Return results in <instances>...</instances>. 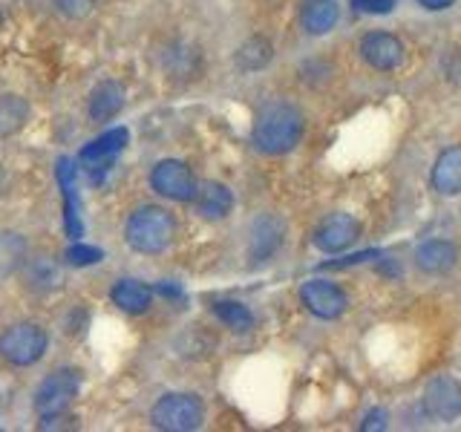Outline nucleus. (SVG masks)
Masks as SVG:
<instances>
[{
    "label": "nucleus",
    "mask_w": 461,
    "mask_h": 432,
    "mask_svg": "<svg viewBox=\"0 0 461 432\" xmlns=\"http://www.w3.org/2000/svg\"><path fill=\"white\" fill-rule=\"evenodd\" d=\"M424 9H429V12H441V9H450L456 0H418Z\"/></svg>",
    "instance_id": "c756f323"
},
{
    "label": "nucleus",
    "mask_w": 461,
    "mask_h": 432,
    "mask_svg": "<svg viewBox=\"0 0 461 432\" xmlns=\"http://www.w3.org/2000/svg\"><path fill=\"white\" fill-rule=\"evenodd\" d=\"M58 12L64 14L69 21H81V18H90L93 9H95V0H55Z\"/></svg>",
    "instance_id": "a878e982"
},
{
    "label": "nucleus",
    "mask_w": 461,
    "mask_h": 432,
    "mask_svg": "<svg viewBox=\"0 0 461 432\" xmlns=\"http://www.w3.org/2000/svg\"><path fill=\"white\" fill-rule=\"evenodd\" d=\"M271 58H274V47H271V40L266 38H249L245 43H240L237 52H234V64L237 69L242 72H259V69H266L271 64Z\"/></svg>",
    "instance_id": "5701e85b"
},
{
    "label": "nucleus",
    "mask_w": 461,
    "mask_h": 432,
    "mask_svg": "<svg viewBox=\"0 0 461 432\" xmlns=\"http://www.w3.org/2000/svg\"><path fill=\"white\" fill-rule=\"evenodd\" d=\"M213 314H216V320H220L222 326H228L230 331H237V335H245V331L254 328V314L240 300H220V302H213Z\"/></svg>",
    "instance_id": "b1692460"
},
{
    "label": "nucleus",
    "mask_w": 461,
    "mask_h": 432,
    "mask_svg": "<svg viewBox=\"0 0 461 432\" xmlns=\"http://www.w3.org/2000/svg\"><path fill=\"white\" fill-rule=\"evenodd\" d=\"M29 259V242L21 230L0 228V280L14 277Z\"/></svg>",
    "instance_id": "412c9836"
},
{
    "label": "nucleus",
    "mask_w": 461,
    "mask_h": 432,
    "mask_svg": "<svg viewBox=\"0 0 461 432\" xmlns=\"http://www.w3.org/2000/svg\"><path fill=\"white\" fill-rule=\"evenodd\" d=\"M360 58L372 67V69H398L403 61V43L389 35V32H369L360 38Z\"/></svg>",
    "instance_id": "f8f14e48"
},
{
    "label": "nucleus",
    "mask_w": 461,
    "mask_h": 432,
    "mask_svg": "<svg viewBox=\"0 0 461 432\" xmlns=\"http://www.w3.org/2000/svg\"><path fill=\"white\" fill-rule=\"evenodd\" d=\"M150 187L156 196L167 202H191L196 194V176L187 162L182 158H162L150 170Z\"/></svg>",
    "instance_id": "423d86ee"
},
{
    "label": "nucleus",
    "mask_w": 461,
    "mask_h": 432,
    "mask_svg": "<svg viewBox=\"0 0 461 432\" xmlns=\"http://www.w3.org/2000/svg\"><path fill=\"white\" fill-rule=\"evenodd\" d=\"M432 187L441 196H458L461 194V144H453L438 153L432 165Z\"/></svg>",
    "instance_id": "a211bd4d"
},
{
    "label": "nucleus",
    "mask_w": 461,
    "mask_h": 432,
    "mask_svg": "<svg viewBox=\"0 0 461 432\" xmlns=\"http://www.w3.org/2000/svg\"><path fill=\"white\" fill-rule=\"evenodd\" d=\"M375 256H381V251H360V254H352V256L340 259V263H329L326 268H346V266H357V263H366V259H375Z\"/></svg>",
    "instance_id": "cd10ccee"
},
{
    "label": "nucleus",
    "mask_w": 461,
    "mask_h": 432,
    "mask_svg": "<svg viewBox=\"0 0 461 432\" xmlns=\"http://www.w3.org/2000/svg\"><path fill=\"white\" fill-rule=\"evenodd\" d=\"M130 144V130L127 127H110L107 133H101L90 144H84V150L78 153V162L86 173H107L113 162L124 153Z\"/></svg>",
    "instance_id": "0eeeda50"
},
{
    "label": "nucleus",
    "mask_w": 461,
    "mask_h": 432,
    "mask_svg": "<svg viewBox=\"0 0 461 432\" xmlns=\"http://www.w3.org/2000/svg\"><path fill=\"white\" fill-rule=\"evenodd\" d=\"M285 239V222L277 213H259L249 230V254L254 263H266L283 248Z\"/></svg>",
    "instance_id": "9b49d317"
},
{
    "label": "nucleus",
    "mask_w": 461,
    "mask_h": 432,
    "mask_svg": "<svg viewBox=\"0 0 461 432\" xmlns=\"http://www.w3.org/2000/svg\"><path fill=\"white\" fill-rule=\"evenodd\" d=\"M300 300L314 317L321 320H338L349 309V297L340 285L329 283V280H309L300 285Z\"/></svg>",
    "instance_id": "1a4fd4ad"
},
{
    "label": "nucleus",
    "mask_w": 461,
    "mask_h": 432,
    "mask_svg": "<svg viewBox=\"0 0 461 432\" xmlns=\"http://www.w3.org/2000/svg\"><path fill=\"white\" fill-rule=\"evenodd\" d=\"M456 259H458V248L450 239H427L421 248L415 251V263L424 274H447L456 268Z\"/></svg>",
    "instance_id": "6ab92c4d"
},
{
    "label": "nucleus",
    "mask_w": 461,
    "mask_h": 432,
    "mask_svg": "<svg viewBox=\"0 0 461 432\" xmlns=\"http://www.w3.org/2000/svg\"><path fill=\"white\" fill-rule=\"evenodd\" d=\"M360 237V222L352 213H329L326 220L314 228V248L323 254H340L346 248H352Z\"/></svg>",
    "instance_id": "9d476101"
},
{
    "label": "nucleus",
    "mask_w": 461,
    "mask_h": 432,
    "mask_svg": "<svg viewBox=\"0 0 461 432\" xmlns=\"http://www.w3.org/2000/svg\"><path fill=\"white\" fill-rule=\"evenodd\" d=\"M47 349H50L47 328L32 320L12 323L9 328H4V335H0V357L14 369L35 366L38 360L47 355Z\"/></svg>",
    "instance_id": "39448f33"
},
{
    "label": "nucleus",
    "mask_w": 461,
    "mask_h": 432,
    "mask_svg": "<svg viewBox=\"0 0 461 432\" xmlns=\"http://www.w3.org/2000/svg\"><path fill=\"white\" fill-rule=\"evenodd\" d=\"M110 300H113V306L124 311V314H144L150 306H153V288L150 285H144L141 280H133V277H124L113 285V292H110Z\"/></svg>",
    "instance_id": "f3484780"
},
{
    "label": "nucleus",
    "mask_w": 461,
    "mask_h": 432,
    "mask_svg": "<svg viewBox=\"0 0 461 432\" xmlns=\"http://www.w3.org/2000/svg\"><path fill=\"white\" fill-rule=\"evenodd\" d=\"M0 184H4V162H0Z\"/></svg>",
    "instance_id": "7c9ffc66"
},
{
    "label": "nucleus",
    "mask_w": 461,
    "mask_h": 432,
    "mask_svg": "<svg viewBox=\"0 0 461 432\" xmlns=\"http://www.w3.org/2000/svg\"><path fill=\"white\" fill-rule=\"evenodd\" d=\"M21 271L26 277V285L32 288V292H38V294H52V292H58V288L64 285V268L52 256L41 254V256L26 259V266Z\"/></svg>",
    "instance_id": "dca6fc26"
},
{
    "label": "nucleus",
    "mask_w": 461,
    "mask_h": 432,
    "mask_svg": "<svg viewBox=\"0 0 461 432\" xmlns=\"http://www.w3.org/2000/svg\"><path fill=\"white\" fill-rule=\"evenodd\" d=\"M360 429H386V412L384 410H372L364 424H360Z\"/></svg>",
    "instance_id": "c85d7f7f"
},
{
    "label": "nucleus",
    "mask_w": 461,
    "mask_h": 432,
    "mask_svg": "<svg viewBox=\"0 0 461 432\" xmlns=\"http://www.w3.org/2000/svg\"><path fill=\"white\" fill-rule=\"evenodd\" d=\"M67 266H76V268H90V266H98L101 259H104V251L95 248V245H86V242H72L67 254Z\"/></svg>",
    "instance_id": "393cba45"
},
{
    "label": "nucleus",
    "mask_w": 461,
    "mask_h": 432,
    "mask_svg": "<svg viewBox=\"0 0 461 432\" xmlns=\"http://www.w3.org/2000/svg\"><path fill=\"white\" fill-rule=\"evenodd\" d=\"M191 202H194L196 213L208 222H220L234 211V194H230V187L222 182H213V179L196 182V194Z\"/></svg>",
    "instance_id": "4468645a"
},
{
    "label": "nucleus",
    "mask_w": 461,
    "mask_h": 432,
    "mask_svg": "<svg viewBox=\"0 0 461 432\" xmlns=\"http://www.w3.org/2000/svg\"><path fill=\"white\" fill-rule=\"evenodd\" d=\"M58 187H61L64 196V228L72 239H81L84 234V222H81V205H78V184H76V167H72L69 158L58 162Z\"/></svg>",
    "instance_id": "2eb2a0df"
},
{
    "label": "nucleus",
    "mask_w": 461,
    "mask_h": 432,
    "mask_svg": "<svg viewBox=\"0 0 461 432\" xmlns=\"http://www.w3.org/2000/svg\"><path fill=\"white\" fill-rule=\"evenodd\" d=\"M340 21L338 0H303L300 23L309 35H329Z\"/></svg>",
    "instance_id": "aec40b11"
},
{
    "label": "nucleus",
    "mask_w": 461,
    "mask_h": 432,
    "mask_svg": "<svg viewBox=\"0 0 461 432\" xmlns=\"http://www.w3.org/2000/svg\"><path fill=\"white\" fill-rule=\"evenodd\" d=\"M0 32H4V14H0Z\"/></svg>",
    "instance_id": "2f4dec72"
},
{
    "label": "nucleus",
    "mask_w": 461,
    "mask_h": 432,
    "mask_svg": "<svg viewBox=\"0 0 461 432\" xmlns=\"http://www.w3.org/2000/svg\"><path fill=\"white\" fill-rule=\"evenodd\" d=\"M78 392H81V372L78 369H72V366L52 369L47 378L38 383L32 407L43 424L61 421L72 403H76Z\"/></svg>",
    "instance_id": "7ed1b4c3"
},
{
    "label": "nucleus",
    "mask_w": 461,
    "mask_h": 432,
    "mask_svg": "<svg viewBox=\"0 0 461 432\" xmlns=\"http://www.w3.org/2000/svg\"><path fill=\"white\" fill-rule=\"evenodd\" d=\"M352 6L364 14H389L395 9V0H352Z\"/></svg>",
    "instance_id": "bb28decb"
},
{
    "label": "nucleus",
    "mask_w": 461,
    "mask_h": 432,
    "mask_svg": "<svg viewBox=\"0 0 461 432\" xmlns=\"http://www.w3.org/2000/svg\"><path fill=\"white\" fill-rule=\"evenodd\" d=\"M303 139V112L288 104V101H268L259 107L251 141L259 153L266 156H285L292 153Z\"/></svg>",
    "instance_id": "f257e3e1"
},
{
    "label": "nucleus",
    "mask_w": 461,
    "mask_h": 432,
    "mask_svg": "<svg viewBox=\"0 0 461 432\" xmlns=\"http://www.w3.org/2000/svg\"><path fill=\"white\" fill-rule=\"evenodd\" d=\"M176 234H179L176 216L162 205H141L124 222V242L144 256L165 254L176 242Z\"/></svg>",
    "instance_id": "f03ea898"
},
{
    "label": "nucleus",
    "mask_w": 461,
    "mask_h": 432,
    "mask_svg": "<svg viewBox=\"0 0 461 432\" xmlns=\"http://www.w3.org/2000/svg\"><path fill=\"white\" fill-rule=\"evenodd\" d=\"M150 424L165 432H194L205 424V400L196 392H167L153 403Z\"/></svg>",
    "instance_id": "20e7f679"
},
{
    "label": "nucleus",
    "mask_w": 461,
    "mask_h": 432,
    "mask_svg": "<svg viewBox=\"0 0 461 432\" xmlns=\"http://www.w3.org/2000/svg\"><path fill=\"white\" fill-rule=\"evenodd\" d=\"M127 104V90L122 81L115 78H104L93 86L90 98H86V112L95 124H107L119 115Z\"/></svg>",
    "instance_id": "ddd939ff"
},
{
    "label": "nucleus",
    "mask_w": 461,
    "mask_h": 432,
    "mask_svg": "<svg viewBox=\"0 0 461 432\" xmlns=\"http://www.w3.org/2000/svg\"><path fill=\"white\" fill-rule=\"evenodd\" d=\"M29 112H32V107H29V101L23 95L18 93L0 95V139L18 136L29 122Z\"/></svg>",
    "instance_id": "4be33fe9"
},
{
    "label": "nucleus",
    "mask_w": 461,
    "mask_h": 432,
    "mask_svg": "<svg viewBox=\"0 0 461 432\" xmlns=\"http://www.w3.org/2000/svg\"><path fill=\"white\" fill-rule=\"evenodd\" d=\"M421 407L432 421H456L461 415V381L450 374H438L424 386Z\"/></svg>",
    "instance_id": "6e6552de"
}]
</instances>
